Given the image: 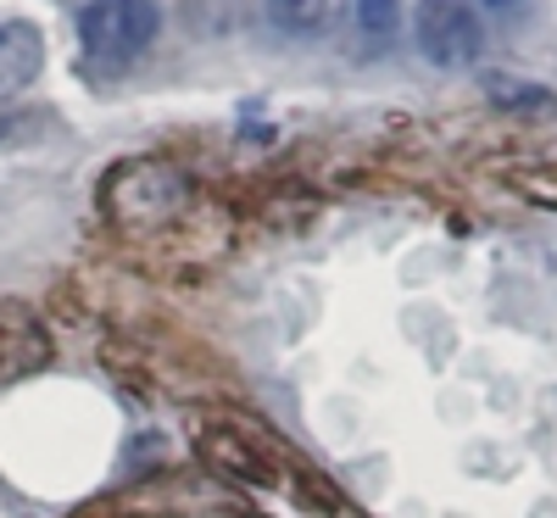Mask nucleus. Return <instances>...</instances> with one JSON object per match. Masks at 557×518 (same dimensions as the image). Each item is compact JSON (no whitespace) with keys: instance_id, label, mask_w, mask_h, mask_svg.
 Segmentation results:
<instances>
[{"instance_id":"5","label":"nucleus","mask_w":557,"mask_h":518,"mask_svg":"<svg viewBox=\"0 0 557 518\" xmlns=\"http://www.w3.org/2000/svg\"><path fill=\"white\" fill-rule=\"evenodd\" d=\"M268 17L290 34H323L335 17V0H262Z\"/></svg>"},{"instance_id":"4","label":"nucleus","mask_w":557,"mask_h":518,"mask_svg":"<svg viewBox=\"0 0 557 518\" xmlns=\"http://www.w3.org/2000/svg\"><path fill=\"white\" fill-rule=\"evenodd\" d=\"M45 67V34L34 23H0V101L23 96Z\"/></svg>"},{"instance_id":"3","label":"nucleus","mask_w":557,"mask_h":518,"mask_svg":"<svg viewBox=\"0 0 557 518\" xmlns=\"http://www.w3.org/2000/svg\"><path fill=\"white\" fill-rule=\"evenodd\" d=\"M412 39L435 67H474L480 62V45H485V28L480 17L462 7V0H418L412 12Z\"/></svg>"},{"instance_id":"6","label":"nucleus","mask_w":557,"mask_h":518,"mask_svg":"<svg viewBox=\"0 0 557 518\" xmlns=\"http://www.w3.org/2000/svg\"><path fill=\"white\" fill-rule=\"evenodd\" d=\"M485 89H491V96H502V107H513V112H552V89H541V84H519V78H507V73H491Z\"/></svg>"},{"instance_id":"2","label":"nucleus","mask_w":557,"mask_h":518,"mask_svg":"<svg viewBox=\"0 0 557 518\" xmlns=\"http://www.w3.org/2000/svg\"><path fill=\"white\" fill-rule=\"evenodd\" d=\"M184 207V173L168 162H123L107 184V212L123 229H157Z\"/></svg>"},{"instance_id":"1","label":"nucleus","mask_w":557,"mask_h":518,"mask_svg":"<svg viewBox=\"0 0 557 518\" xmlns=\"http://www.w3.org/2000/svg\"><path fill=\"white\" fill-rule=\"evenodd\" d=\"M157 28H162L157 0H89V7L78 12L84 57L89 62H107V67H123L134 57H146Z\"/></svg>"},{"instance_id":"8","label":"nucleus","mask_w":557,"mask_h":518,"mask_svg":"<svg viewBox=\"0 0 557 518\" xmlns=\"http://www.w3.org/2000/svg\"><path fill=\"white\" fill-rule=\"evenodd\" d=\"M485 7H507V0H485Z\"/></svg>"},{"instance_id":"7","label":"nucleus","mask_w":557,"mask_h":518,"mask_svg":"<svg viewBox=\"0 0 557 518\" xmlns=\"http://www.w3.org/2000/svg\"><path fill=\"white\" fill-rule=\"evenodd\" d=\"M357 28L374 45H385L401 28V0H357Z\"/></svg>"}]
</instances>
